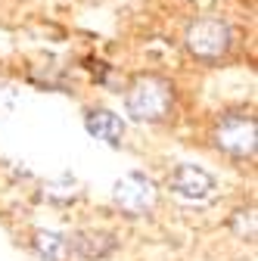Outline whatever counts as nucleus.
Here are the masks:
<instances>
[{"label":"nucleus","mask_w":258,"mask_h":261,"mask_svg":"<svg viewBox=\"0 0 258 261\" xmlns=\"http://www.w3.org/2000/svg\"><path fill=\"white\" fill-rule=\"evenodd\" d=\"M212 140L221 152L227 155H237V159H246V155H255V146H258V121L252 112H227L221 115L215 130H212Z\"/></svg>","instance_id":"f03ea898"},{"label":"nucleus","mask_w":258,"mask_h":261,"mask_svg":"<svg viewBox=\"0 0 258 261\" xmlns=\"http://www.w3.org/2000/svg\"><path fill=\"white\" fill-rule=\"evenodd\" d=\"M31 243H35V252L44 261H69V240L66 237H59L53 230H38Z\"/></svg>","instance_id":"6e6552de"},{"label":"nucleus","mask_w":258,"mask_h":261,"mask_svg":"<svg viewBox=\"0 0 258 261\" xmlns=\"http://www.w3.org/2000/svg\"><path fill=\"white\" fill-rule=\"evenodd\" d=\"M112 199H115V205H118L124 215H146V212L156 205V199H159V190H156V184H152L146 174L131 171V174H121V177L115 180Z\"/></svg>","instance_id":"20e7f679"},{"label":"nucleus","mask_w":258,"mask_h":261,"mask_svg":"<svg viewBox=\"0 0 258 261\" xmlns=\"http://www.w3.org/2000/svg\"><path fill=\"white\" fill-rule=\"evenodd\" d=\"M115 249V240L109 233H96V230H81L75 237H69V252H78L81 258L100 261Z\"/></svg>","instance_id":"0eeeda50"},{"label":"nucleus","mask_w":258,"mask_h":261,"mask_svg":"<svg viewBox=\"0 0 258 261\" xmlns=\"http://www.w3.org/2000/svg\"><path fill=\"white\" fill-rule=\"evenodd\" d=\"M168 187L174 196H180L187 202H205L215 193V177L199 165H177L168 177Z\"/></svg>","instance_id":"39448f33"},{"label":"nucleus","mask_w":258,"mask_h":261,"mask_svg":"<svg viewBox=\"0 0 258 261\" xmlns=\"http://www.w3.org/2000/svg\"><path fill=\"white\" fill-rule=\"evenodd\" d=\"M44 193H47V199H53V202H72V199L81 196V184L72 174H59V177L44 184Z\"/></svg>","instance_id":"1a4fd4ad"},{"label":"nucleus","mask_w":258,"mask_h":261,"mask_svg":"<svg viewBox=\"0 0 258 261\" xmlns=\"http://www.w3.org/2000/svg\"><path fill=\"white\" fill-rule=\"evenodd\" d=\"M124 109L134 121H165L174 109V87L162 75H137L124 90Z\"/></svg>","instance_id":"f257e3e1"},{"label":"nucleus","mask_w":258,"mask_h":261,"mask_svg":"<svg viewBox=\"0 0 258 261\" xmlns=\"http://www.w3.org/2000/svg\"><path fill=\"white\" fill-rule=\"evenodd\" d=\"M190 56H196L202 62H215L221 59L224 53L230 50L234 44V35H230V25L218 19V16H205V19H196L190 28H187V38H184Z\"/></svg>","instance_id":"7ed1b4c3"},{"label":"nucleus","mask_w":258,"mask_h":261,"mask_svg":"<svg viewBox=\"0 0 258 261\" xmlns=\"http://www.w3.org/2000/svg\"><path fill=\"white\" fill-rule=\"evenodd\" d=\"M16 106H19V93L7 84H0V115H10Z\"/></svg>","instance_id":"9b49d317"},{"label":"nucleus","mask_w":258,"mask_h":261,"mask_svg":"<svg viewBox=\"0 0 258 261\" xmlns=\"http://www.w3.org/2000/svg\"><path fill=\"white\" fill-rule=\"evenodd\" d=\"M84 127H87V134L96 137V140H103L109 146H121V137H124V121L109 112V109H90L84 115Z\"/></svg>","instance_id":"423d86ee"},{"label":"nucleus","mask_w":258,"mask_h":261,"mask_svg":"<svg viewBox=\"0 0 258 261\" xmlns=\"http://www.w3.org/2000/svg\"><path fill=\"white\" fill-rule=\"evenodd\" d=\"M234 227L240 237H255V208H246V212H237L234 215Z\"/></svg>","instance_id":"9d476101"}]
</instances>
